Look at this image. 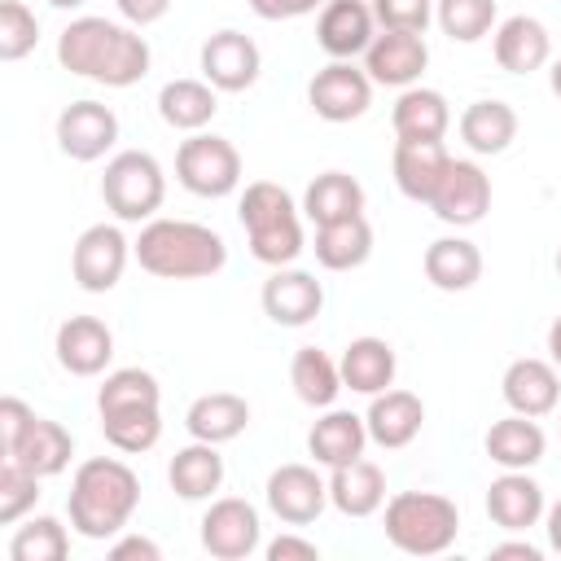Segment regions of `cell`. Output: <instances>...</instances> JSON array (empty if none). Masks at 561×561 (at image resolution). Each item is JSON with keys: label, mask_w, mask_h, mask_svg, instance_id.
Instances as JSON below:
<instances>
[{"label": "cell", "mask_w": 561, "mask_h": 561, "mask_svg": "<svg viewBox=\"0 0 561 561\" xmlns=\"http://www.w3.org/2000/svg\"><path fill=\"white\" fill-rule=\"evenodd\" d=\"M127 259H131V241L123 237V228L118 224H92L79 232V241L70 250L75 285L83 294H110L123 280Z\"/></svg>", "instance_id": "8"}, {"label": "cell", "mask_w": 561, "mask_h": 561, "mask_svg": "<svg viewBox=\"0 0 561 561\" xmlns=\"http://www.w3.org/2000/svg\"><path fill=\"white\" fill-rule=\"evenodd\" d=\"M543 513H548L543 486H539L526 469H504V473L486 486V517H491L500 530L522 535V530L539 526Z\"/></svg>", "instance_id": "20"}, {"label": "cell", "mask_w": 561, "mask_h": 561, "mask_svg": "<svg viewBox=\"0 0 561 561\" xmlns=\"http://www.w3.org/2000/svg\"><path fill=\"white\" fill-rule=\"evenodd\" d=\"M158 557H162V548L145 535H123L110 543V561H158Z\"/></svg>", "instance_id": "49"}, {"label": "cell", "mask_w": 561, "mask_h": 561, "mask_svg": "<svg viewBox=\"0 0 561 561\" xmlns=\"http://www.w3.org/2000/svg\"><path fill=\"white\" fill-rule=\"evenodd\" d=\"M377 13V26L386 31H416L425 35V26L434 22V0H368Z\"/></svg>", "instance_id": "44"}, {"label": "cell", "mask_w": 561, "mask_h": 561, "mask_svg": "<svg viewBox=\"0 0 561 561\" xmlns=\"http://www.w3.org/2000/svg\"><path fill=\"white\" fill-rule=\"evenodd\" d=\"M500 394L513 412L522 416H548L557 412L561 403V373L552 359H539V355H522L504 368V381H500Z\"/></svg>", "instance_id": "18"}, {"label": "cell", "mask_w": 561, "mask_h": 561, "mask_svg": "<svg viewBox=\"0 0 561 561\" xmlns=\"http://www.w3.org/2000/svg\"><path fill=\"white\" fill-rule=\"evenodd\" d=\"M259 302H263V316H267L272 324H280V329H302V324H311V320L320 316V307H324V285H320L311 272H302V267H272V276L263 280Z\"/></svg>", "instance_id": "15"}, {"label": "cell", "mask_w": 561, "mask_h": 561, "mask_svg": "<svg viewBox=\"0 0 561 561\" xmlns=\"http://www.w3.org/2000/svg\"><path fill=\"white\" fill-rule=\"evenodd\" d=\"M259 508L241 495H224L210 500V508L202 513V548L219 561H241L259 548Z\"/></svg>", "instance_id": "12"}, {"label": "cell", "mask_w": 561, "mask_h": 561, "mask_svg": "<svg viewBox=\"0 0 561 561\" xmlns=\"http://www.w3.org/2000/svg\"><path fill=\"white\" fill-rule=\"evenodd\" d=\"M0 456L26 465V469L39 473V478H57V473L70 465V456H75V438H70V430H66L61 421L35 416L31 430L18 438V447H9V451H0Z\"/></svg>", "instance_id": "30"}, {"label": "cell", "mask_w": 561, "mask_h": 561, "mask_svg": "<svg viewBox=\"0 0 561 561\" xmlns=\"http://www.w3.org/2000/svg\"><path fill=\"white\" fill-rule=\"evenodd\" d=\"M237 219L250 237V254L267 267H289L302 254V219L294 197L272 184V180H254L245 184L241 202H237Z\"/></svg>", "instance_id": "4"}, {"label": "cell", "mask_w": 561, "mask_h": 561, "mask_svg": "<svg viewBox=\"0 0 561 561\" xmlns=\"http://www.w3.org/2000/svg\"><path fill=\"white\" fill-rule=\"evenodd\" d=\"M302 215L320 224H337L351 215H364V184L346 171H320L302 193Z\"/></svg>", "instance_id": "35"}, {"label": "cell", "mask_w": 561, "mask_h": 561, "mask_svg": "<svg viewBox=\"0 0 561 561\" xmlns=\"http://www.w3.org/2000/svg\"><path fill=\"white\" fill-rule=\"evenodd\" d=\"M101 430H105V443L127 451V456H140L149 451L158 438H162V408H123V412H101Z\"/></svg>", "instance_id": "38"}, {"label": "cell", "mask_w": 561, "mask_h": 561, "mask_svg": "<svg viewBox=\"0 0 561 561\" xmlns=\"http://www.w3.org/2000/svg\"><path fill=\"white\" fill-rule=\"evenodd\" d=\"M390 123H394V136L399 140H443L447 127H451V105L443 92L434 88H403L394 110H390Z\"/></svg>", "instance_id": "26"}, {"label": "cell", "mask_w": 561, "mask_h": 561, "mask_svg": "<svg viewBox=\"0 0 561 561\" xmlns=\"http://www.w3.org/2000/svg\"><path fill=\"white\" fill-rule=\"evenodd\" d=\"M373 35H377V13L368 0H324V9L316 18V44L333 61H351V57L368 53Z\"/></svg>", "instance_id": "17"}, {"label": "cell", "mask_w": 561, "mask_h": 561, "mask_svg": "<svg viewBox=\"0 0 561 561\" xmlns=\"http://www.w3.org/2000/svg\"><path fill=\"white\" fill-rule=\"evenodd\" d=\"M316 263L329 272H355L368 263L373 254V224L364 215L337 219V224H320L316 228Z\"/></svg>", "instance_id": "33"}, {"label": "cell", "mask_w": 561, "mask_h": 561, "mask_svg": "<svg viewBox=\"0 0 561 561\" xmlns=\"http://www.w3.org/2000/svg\"><path fill=\"white\" fill-rule=\"evenodd\" d=\"M39 44V18L22 0H0V61H22Z\"/></svg>", "instance_id": "43"}, {"label": "cell", "mask_w": 561, "mask_h": 561, "mask_svg": "<svg viewBox=\"0 0 561 561\" xmlns=\"http://www.w3.org/2000/svg\"><path fill=\"white\" fill-rule=\"evenodd\" d=\"M250 9L263 22H289V18H307V13L324 9V0H250Z\"/></svg>", "instance_id": "46"}, {"label": "cell", "mask_w": 561, "mask_h": 561, "mask_svg": "<svg viewBox=\"0 0 561 561\" xmlns=\"http://www.w3.org/2000/svg\"><path fill=\"white\" fill-rule=\"evenodd\" d=\"M543 526H548V543H552V552H561V500H557V504H548Z\"/></svg>", "instance_id": "51"}, {"label": "cell", "mask_w": 561, "mask_h": 561, "mask_svg": "<svg viewBox=\"0 0 561 561\" xmlns=\"http://www.w3.org/2000/svg\"><path fill=\"white\" fill-rule=\"evenodd\" d=\"M175 180L193 197H228L241 184V153L215 131H193L175 149Z\"/></svg>", "instance_id": "7"}, {"label": "cell", "mask_w": 561, "mask_h": 561, "mask_svg": "<svg viewBox=\"0 0 561 561\" xmlns=\"http://www.w3.org/2000/svg\"><path fill=\"white\" fill-rule=\"evenodd\" d=\"M425 280L443 294H465L482 280V250L469 237H438L425 245Z\"/></svg>", "instance_id": "25"}, {"label": "cell", "mask_w": 561, "mask_h": 561, "mask_svg": "<svg viewBox=\"0 0 561 561\" xmlns=\"http://www.w3.org/2000/svg\"><path fill=\"white\" fill-rule=\"evenodd\" d=\"M263 495L285 526H311L329 504V482L311 465H280L267 473Z\"/></svg>", "instance_id": "16"}, {"label": "cell", "mask_w": 561, "mask_h": 561, "mask_svg": "<svg viewBox=\"0 0 561 561\" xmlns=\"http://www.w3.org/2000/svg\"><path fill=\"white\" fill-rule=\"evenodd\" d=\"M250 425V403L232 390H210L197 394L184 412V430L202 443H232L241 430Z\"/></svg>", "instance_id": "29"}, {"label": "cell", "mask_w": 561, "mask_h": 561, "mask_svg": "<svg viewBox=\"0 0 561 561\" xmlns=\"http://www.w3.org/2000/svg\"><path fill=\"white\" fill-rule=\"evenodd\" d=\"M267 561H320V548L302 535H276L267 543Z\"/></svg>", "instance_id": "47"}, {"label": "cell", "mask_w": 561, "mask_h": 561, "mask_svg": "<svg viewBox=\"0 0 561 561\" xmlns=\"http://www.w3.org/2000/svg\"><path fill=\"white\" fill-rule=\"evenodd\" d=\"M364 425H368V443H377L386 451H399L421 434L425 403L412 390H381V394H373V403L364 412Z\"/></svg>", "instance_id": "21"}, {"label": "cell", "mask_w": 561, "mask_h": 561, "mask_svg": "<svg viewBox=\"0 0 561 561\" xmlns=\"http://www.w3.org/2000/svg\"><path fill=\"white\" fill-rule=\"evenodd\" d=\"M57 61L61 70L105 83V88H131L149 75V39L136 26L110 22V18H75L57 35Z\"/></svg>", "instance_id": "1"}, {"label": "cell", "mask_w": 561, "mask_h": 561, "mask_svg": "<svg viewBox=\"0 0 561 561\" xmlns=\"http://www.w3.org/2000/svg\"><path fill=\"white\" fill-rule=\"evenodd\" d=\"M486 456L500 465V469H535L539 460H543V447H548V438H543V430H539V421L535 416H522V412H513V416H504V421H495L491 430H486Z\"/></svg>", "instance_id": "34"}, {"label": "cell", "mask_w": 561, "mask_h": 561, "mask_svg": "<svg viewBox=\"0 0 561 561\" xmlns=\"http://www.w3.org/2000/svg\"><path fill=\"white\" fill-rule=\"evenodd\" d=\"M70 535L57 517H31L9 539V561H66Z\"/></svg>", "instance_id": "40"}, {"label": "cell", "mask_w": 561, "mask_h": 561, "mask_svg": "<svg viewBox=\"0 0 561 561\" xmlns=\"http://www.w3.org/2000/svg\"><path fill=\"white\" fill-rule=\"evenodd\" d=\"M329 504L342 517H373L386 504V473H381V465L355 456V460L329 469Z\"/></svg>", "instance_id": "24"}, {"label": "cell", "mask_w": 561, "mask_h": 561, "mask_svg": "<svg viewBox=\"0 0 561 561\" xmlns=\"http://www.w3.org/2000/svg\"><path fill=\"white\" fill-rule=\"evenodd\" d=\"M557 276H561V250H557Z\"/></svg>", "instance_id": "55"}, {"label": "cell", "mask_w": 561, "mask_h": 561, "mask_svg": "<svg viewBox=\"0 0 561 561\" xmlns=\"http://www.w3.org/2000/svg\"><path fill=\"white\" fill-rule=\"evenodd\" d=\"M39 500V473H31L18 460H0V526L22 522Z\"/></svg>", "instance_id": "42"}, {"label": "cell", "mask_w": 561, "mask_h": 561, "mask_svg": "<svg viewBox=\"0 0 561 561\" xmlns=\"http://www.w3.org/2000/svg\"><path fill=\"white\" fill-rule=\"evenodd\" d=\"M123 408H162L158 377L145 368H114L96 390V412H123Z\"/></svg>", "instance_id": "39"}, {"label": "cell", "mask_w": 561, "mask_h": 561, "mask_svg": "<svg viewBox=\"0 0 561 561\" xmlns=\"http://www.w3.org/2000/svg\"><path fill=\"white\" fill-rule=\"evenodd\" d=\"M430 210L447 228H473L491 210V175L473 158H451L430 197Z\"/></svg>", "instance_id": "10"}, {"label": "cell", "mask_w": 561, "mask_h": 561, "mask_svg": "<svg viewBox=\"0 0 561 561\" xmlns=\"http://www.w3.org/2000/svg\"><path fill=\"white\" fill-rule=\"evenodd\" d=\"M456 127H460V140H465L473 153L491 158V153H504V149L517 140V110H513L508 101L486 96V101L465 105V114H460Z\"/></svg>", "instance_id": "32"}, {"label": "cell", "mask_w": 561, "mask_h": 561, "mask_svg": "<svg viewBox=\"0 0 561 561\" xmlns=\"http://www.w3.org/2000/svg\"><path fill=\"white\" fill-rule=\"evenodd\" d=\"M167 482L180 500H210L224 486V456L219 443H202L193 438L188 447H180L167 465Z\"/></svg>", "instance_id": "31"}, {"label": "cell", "mask_w": 561, "mask_h": 561, "mask_svg": "<svg viewBox=\"0 0 561 561\" xmlns=\"http://www.w3.org/2000/svg\"><path fill=\"white\" fill-rule=\"evenodd\" d=\"M337 368H342V386L346 390H355V394H381V390L394 386L399 359H394V346L386 337H355L342 351Z\"/></svg>", "instance_id": "28"}, {"label": "cell", "mask_w": 561, "mask_h": 561, "mask_svg": "<svg viewBox=\"0 0 561 561\" xmlns=\"http://www.w3.org/2000/svg\"><path fill=\"white\" fill-rule=\"evenodd\" d=\"M430 66V48H425V35L416 31H377L368 53H364V70L373 83L381 88H412Z\"/></svg>", "instance_id": "14"}, {"label": "cell", "mask_w": 561, "mask_h": 561, "mask_svg": "<svg viewBox=\"0 0 561 561\" xmlns=\"http://www.w3.org/2000/svg\"><path fill=\"white\" fill-rule=\"evenodd\" d=\"M548 355H552V364H557V373H561V316L548 324Z\"/></svg>", "instance_id": "52"}, {"label": "cell", "mask_w": 561, "mask_h": 561, "mask_svg": "<svg viewBox=\"0 0 561 561\" xmlns=\"http://www.w3.org/2000/svg\"><path fill=\"white\" fill-rule=\"evenodd\" d=\"M219 110V96L206 79H171L158 92V114L175 131H202Z\"/></svg>", "instance_id": "36"}, {"label": "cell", "mask_w": 561, "mask_h": 561, "mask_svg": "<svg viewBox=\"0 0 561 561\" xmlns=\"http://www.w3.org/2000/svg\"><path fill=\"white\" fill-rule=\"evenodd\" d=\"M259 70H263V53L245 31L224 26L202 44V79L215 92H245L259 83Z\"/></svg>", "instance_id": "11"}, {"label": "cell", "mask_w": 561, "mask_h": 561, "mask_svg": "<svg viewBox=\"0 0 561 561\" xmlns=\"http://www.w3.org/2000/svg\"><path fill=\"white\" fill-rule=\"evenodd\" d=\"M131 254L149 276H162V280L215 276L228 263L224 237L193 219H149L131 241Z\"/></svg>", "instance_id": "3"}, {"label": "cell", "mask_w": 561, "mask_h": 561, "mask_svg": "<svg viewBox=\"0 0 561 561\" xmlns=\"http://www.w3.org/2000/svg\"><path fill=\"white\" fill-rule=\"evenodd\" d=\"M381 530L408 557H438L460 535V508L438 491H399L386 500Z\"/></svg>", "instance_id": "5"}, {"label": "cell", "mask_w": 561, "mask_h": 561, "mask_svg": "<svg viewBox=\"0 0 561 561\" xmlns=\"http://www.w3.org/2000/svg\"><path fill=\"white\" fill-rule=\"evenodd\" d=\"M118 140V114L101 101H70L57 114V149L75 162H96Z\"/></svg>", "instance_id": "13"}, {"label": "cell", "mask_w": 561, "mask_h": 561, "mask_svg": "<svg viewBox=\"0 0 561 561\" xmlns=\"http://www.w3.org/2000/svg\"><path fill=\"white\" fill-rule=\"evenodd\" d=\"M491 557H495V561H500V557H517V561H539L543 552H539V548H535L530 539H508V543H495V548H491Z\"/></svg>", "instance_id": "50"}, {"label": "cell", "mask_w": 561, "mask_h": 561, "mask_svg": "<svg viewBox=\"0 0 561 561\" xmlns=\"http://www.w3.org/2000/svg\"><path fill=\"white\" fill-rule=\"evenodd\" d=\"M53 351H57V364L70 377H96L114 359V333L96 316H70V320L57 324Z\"/></svg>", "instance_id": "19"}, {"label": "cell", "mask_w": 561, "mask_h": 561, "mask_svg": "<svg viewBox=\"0 0 561 561\" xmlns=\"http://www.w3.org/2000/svg\"><path fill=\"white\" fill-rule=\"evenodd\" d=\"M447 162H451V153L443 149V140H394L390 171H394V184H399V193L408 202H425L430 206Z\"/></svg>", "instance_id": "23"}, {"label": "cell", "mask_w": 561, "mask_h": 561, "mask_svg": "<svg viewBox=\"0 0 561 561\" xmlns=\"http://www.w3.org/2000/svg\"><path fill=\"white\" fill-rule=\"evenodd\" d=\"M167 197V175H162V162L145 149H123L105 162V175H101V202L114 219L123 224H140V219H153V210L162 206Z\"/></svg>", "instance_id": "6"}, {"label": "cell", "mask_w": 561, "mask_h": 561, "mask_svg": "<svg viewBox=\"0 0 561 561\" xmlns=\"http://www.w3.org/2000/svg\"><path fill=\"white\" fill-rule=\"evenodd\" d=\"M307 105L324 123H355L373 105V79L355 61H329L324 70L311 75L307 83Z\"/></svg>", "instance_id": "9"}, {"label": "cell", "mask_w": 561, "mask_h": 561, "mask_svg": "<svg viewBox=\"0 0 561 561\" xmlns=\"http://www.w3.org/2000/svg\"><path fill=\"white\" fill-rule=\"evenodd\" d=\"M48 4H53V9H79L83 0H48Z\"/></svg>", "instance_id": "54"}, {"label": "cell", "mask_w": 561, "mask_h": 561, "mask_svg": "<svg viewBox=\"0 0 561 561\" xmlns=\"http://www.w3.org/2000/svg\"><path fill=\"white\" fill-rule=\"evenodd\" d=\"M364 447H368V425H364V416L342 412V408H329V412L311 425V434H307V451H311V460L324 465V469H337V465L364 456Z\"/></svg>", "instance_id": "27"}, {"label": "cell", "mask_w": 561, "mask_h": 561, "mask_svg": "<svg viewBox=\"0 0 561 561\" xmlns=\"http://www.w3.org/2000/svg\"><path fill=\"white\" fill-rule=\"evenodd\" d=\"M118 4V13H123V22L127 26H153V22H162L167 18V9H171V0H114Z\"/></svg>", "instance_id": "48"}, {"label": "cell", "mask_w": 561, "mask_h": 561, "mask_svg": "<svg viewBox=\"0 0 561 561\" xmlns=\"http://www.w3.org/2000/svg\"><path fill=\"white\" fill-rule=\"evenodd\" d=\"M434 22L456 44H478L495 22V0H434Z\"/></svg>", "instance_id": "41"}, {"label": "cell", "mask_w": 561, "mask_h": 561, "mask_svg": "<svg viewBox=\"0 0 561 561\" xmlns=\"http://www.w3.org/2000/svg\"><path fill=\"white\" fill-rule=\"evenodd\" d=\"M31 421H35V412H31L18 394H4V399H0V451L18 447V438L31 430Z\"/></svg>", "instance_id": "45"}, {"label": "cell", "mask_w": 561, "mask_h": 561, "mask_svg": "<svg viewBox=\"0 0 561 561\" xmlns=\"http://www.w3.org/2000/svg\"><path fill=\"white\" fill-rule=\"evenodd\" d=\"M548 88H552V96L561 101V57L552 61V70H548Z\"/></svg>", "instance_id": "53"}, {"label": "cell", "mask_w": 561, "mask_h": 561, "mask_svg": "<svg viewBox=\"0 0 561 561\" xmlns=\"http://www.w3.org/2000/svg\"><path fill=\"white\" fill-rule=\"evenodd\" d=\"M136 504H140V478H136V469L127 460L92 456L70 478L66 508H70V526L83 539H114V535H123V526L131 522Z\"/></svg>", "instance_id": "2"}, {"label": "cell", "mask_w": 561, "mask_h": 561, "mask_svg": "<svg viewBox=\"0 0 561 561\" xmlns=\"http://www.w3.org/2000/svg\"><path fill=\"white\" fill-rule=\"evenodd\" d=\"M491 48H495L500 70H508V75H530V70H543V66H548V57H552V35H548V26H543L539 18L513 13V18H504V22L495 26Z\"/></svg>", "instance_id": "22"}, {"label": "cell", "mask_w": 561, "mask_h": 561, "mask_svg": "<svg viewBox=\"0 0 561 561\" xmlns=\"http://www.w3.org/2000/svg\"><path fill=\"white\" fill-rule=\"evenodd\" d=\"M289 386L307 408H333V399L346 390L342 386V368L333 355H324L320 346H298L289 359Z\"/></svg>", "instance_id": "37"}]
</instances>
